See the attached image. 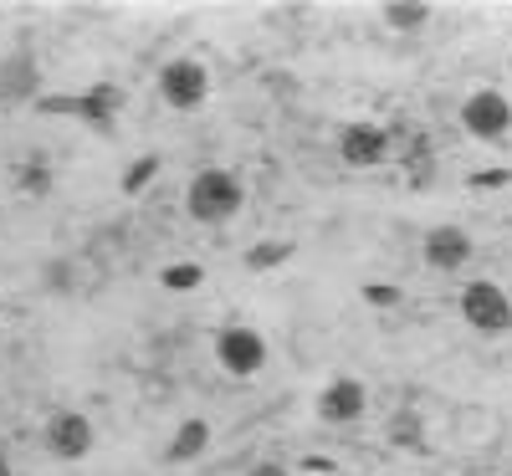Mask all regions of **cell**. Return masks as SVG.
I'll return each mask as SVG.
<instances>
[{"instance_id":"cell-4","label":"cell","mask_w":512,"mask_h":476,"mask_svg":"<svg viewBox=\"0 0 512 476\" xmlns=\"http://www.w3.org/2000/svg\"><path fill=\"white\" fill-rule=\"evenodd\" d=\"M118 108H123V93L113 88V82H98V88L77 93V98H36V113H67V118H82V123H93L98 134H108V128H113Z\"/></svg>"},{"instance_id":"cell-1","label":"cell","mask_w":512,"mask_h":476,"mask_svg":"<svg viewBox=\"0 0 512 476\" xmlns=\"http://www.w3.org/2000/svg\"><path fill=\"white\" fill-rule=\"evenodd\" d=\"M241 200H246L241 180L231 175V169H221V164L200 169V175L190 180V190H185V210L195 215L200 226H226L231 215L241 210Z\"/></svg>"},{"instance_id":"cell-10","label":"cell","mask_w":512,"mask_h":476,"mask_svg":"<svg viewBox=\"0 0 512 476\" xmlns=\"http://www.w3.org/2000/svg\"><path fill=\"white\" fill-rule=\"evenodd\" d=\"M472 236H466L461 226H431L425 231V246H420V256H425V267H436V272H461L466 262H472Z\"/></svg>"},{"instance_id":"cell-18","label":"cell","mask_w":512,"mask_h":476,"mask_svg":"<svg viewBox=\"0 0 512 476\" xmlns=\"http://www.w3.org/2000/svg\"><path fill=\"white\" fill-rule=\"evenodd\" d=\"M16 190H21V195H31V200H41V195L52 190V169L41 164V159L21 164V169H16Z\"/></svg>"},{"instance_id":"cell-5","label":"cell","mask_w":512,"mask_h":476,"mask_svg":"<svg viewBox=\"0 0 512 476\" xmlns=\"http://www.w3.org/2000/svg\"><path fill=\"white\" fill-rule=\"evenodd\" d=\"M461 128L472 139H482V144H502L512 134V103H507V93H497V88L472 93L461 103Z\"/></svg>"},{"instance_id":"cell-20","label":"cell","mask_w":512,"mask_h":476,"mask_svg":"<svg viewBox=\"0 0 512 476\" xmlns=\"http://www.w3.org/2000/svg\"><path fill=\"white\" fill-rule=\"evenodd\" d=\"M497 190V185H507V169H487V175H472V190Z\"/></svg>"},{"instance_id":"cell-12","label":"cell","mask_w":512,"mask_h":476,"mask_svg":"<svg viewBox=\"0 0 512 476\" xmlns=\"http://www.w3.org/2000/svg\"><path fill=\"white\" fill-rule=\"evenodd\" d=\"M205 446H210V420H180V430L169 436V446H164V466H190V461H200L205 456Z\"/></svg>"},{"instance_id":"cell-13","label":"cell","mask_w":512,"mask_h":476,"mask_svg":"<svg viewBox=\"0 0 512 476\" xmlns=\"http://www.w3.org/2000/svg\"><path fill=\"white\" fill-rule=\"evenodd\" d=\"M379 16H384L390 31H425L431 16H436V6H431V0H384Z\"/></svg>"},{"instance_id":"cell-15","label":"cell","mask_w":512,"mask_h":476,"mask_svg":"<svg viewBox=\"0 0 512 476\" xmlns=\"http://www.w3.org/2000/svg\"><path fill=\"white\" fill-rule=\"evenodd\" d=\"M159 169H164V159H159V154H139L134 164L123 169V195H144V190H149V180L159 175Z\"/></svg>"},{"instance_id":"cell-3","label":"cell","mask_w":512,"mask_h":476,"mask_svg":"<svg viewBox=\"0 0 512 476\" xmlns=\"http://www.w3.org/2000/svg\"><path fill=\"white\" fill-rule=\"evenodd\" d=\"M159 98L175 108V113H195V108L210 98V72H205V62H195V57H169V62L159 67Z\"/></svg>"},{"instance_id":"cell-14","label":"cell","mask_w":512,"mask_h":476,"mask_svg":"<svg viewBox=\"0 0 512 476\" xmlns=\"http://www.w3.org/2000/svg\"><path fill=\"white\" fill-rule=\"evenodd\" d=\"M205 282V267L200 262H169L164 272H159V287L164 292H195Z\"/></svg>"},{"instance_id":"cell-6","label":"cell","mask_w":512,"mask_h":476,"mask_svg":"<svg viewBox=\"0 0 512 476\" xmlns=\"http://www.w3.org/2000/svg\"><path fill=\"white\" fill-rule=\"evenodd\" d=\"M216 364H221L226 374H236V379L262 374V364H267V338L256 333V328H246V323L221 328V333H216Z\"/></svg>"},{"instance_id":"cell-19","label":"cell","mask_w":512,"mask_h":476,"mask_svg":"<svg viewBox=\"0 0 512 476\" xmlns=\"http://www.w3.org/2000/svg\"><path fill=\"white\" fill-rule=\"evenodd\" d=\"M364 297L374 302V308H395V302H400V292H395V287H384V282H374V287H364Z\"/></svg>"},{"instance_id":"cell-17","label":"cell","mask_w":512,"mask_h":476,"mask_svg":"<svg viewBox=\"0 0 512 476\" xmlns=\"http://www.w3.org/2000/svg\"><path fill=\"white\" fill-rule=\"evenodd\" d=\"M292 256V241H256L251 251H246V267L251 272H272V267H282Z\"/></svg>"},{"instance_id":"cell-16","label":"cell","mask_w":512,"mask_h":476,"mask_svg":"<svg viewBox=\"0 0 512 476\" xmlns=\"http://www.w3.org/2000/svg\"><path fill=\"white\" fill-rule=\"evenodd\" d=\"M390 441L405 446V451H420V446H425V425H420L415 410H395V420H390Z\"/></svg>"},{"instance_id":"cell-22","label":"cell","mask_w":512,"mask_h":476,"mask_svg":"<svg viewBox=\"0 0 512 476\" xmlns=\"http://www.w3.org/2000/svg\"><path fill=\"white\" fill-rule=\"evenodd\" d=\"M0 476H11V461L6 456H0Z\"/></svg>"},{"instance_id":"cell-2","label":"cell","mask_w":512,"mask_h":476,"mask_svg":"<svg viewBox=\"0 0 512 476\" xmlns=\"http://www.w3.org/2000/svg\"><path fill=\"white\" fill-rule=\"evenodd\" d=\"M461 318H466V328H477L482 338L512 333V297L497 282L477 277V282L461 287Z\"/></svg>"},{"instance_id":"cell-11","label":"cell","mask_w":512,"mask_h":476,"mask_svg":"<svg viewBox=\"0 0 512 476\" xmlns=\"http://www.w3.org/2000/svg\"><path fill=\"white\" fill-rule=\"evenodd\" d=\"M41 93V67L31 52H6L0 57V103H36Z\"/></svg>"},{"instance_id":"cell-7","label":"cell","mask_w":512,"mask_h":476,"mask_svg":"<svg viewBox=\"0 0 512 476\" xmlns=\"http://www.w3.org/2000/svg\"><path fill=\"white\" fill-rule=\"evenodd\" d=\"M390 149H395V134L374 118H359L338 134V159H344L349 169H374V164L390 159Z\"/></svg>"},{"instance_id":"cell-9","label":"cell","mask_w":512,"mask_h":476,"mask_svg":"<svg viewBox=\"0 0 512 476\" xmlns=\"http://www.w3.org/2000/svg\"><path fill=\"white\" fill-rule=\"evenodd\" d=\"M364 410H369V395L349 374H338L318 389V420L323 425H354V420H364Z\"/></svg>"},{"instance_id":"cell-21","label":"cell","mask_w":512,"mask_h":476,"mask_svg":"<svg viewBox=\"0 0 512 476\" xmlns=\"http://www.w3.org/2000/svg\"><path fill=\"white\" fill-rule=\"evenodd\" d=\"M246 476H292V471H287L282 461H256V466H251Z\"/></svg>"},{"instance_id":"cell-8","label":"cell","mask_w":512,"mask_h":476,"mask_svg":"<svg viewBox=\"0 0 512 476\" xmlns=\"http://www.w3.org/2000/svg\"><path fill=\"white\" fill-rule=\"evenodd\" d=\"M41 441H47V451L57 456V461H82L93 451V420L82 415V410H52L47 415V425H41Z\"/></svg>"}]
</instances>
